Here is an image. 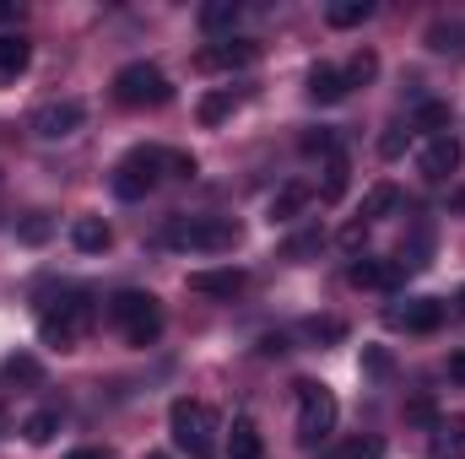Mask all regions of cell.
<instances>
[{"mask_svg": "<svg viewBox=\"0 0 465 459\" xmlns=\"http://www.w3.org/2000/svg\"><path fill=\"white\" fill-rule=\"evenodd\" d=\"M163 243L179 254H228L238 243V222L232 217H173L163 228Z\"/></svg>", "mask_w": 465, "mask_h": 459, "instance_id": "6da1fadb", "label": "cell"}, {"mask_svg": "<svg viewBox=\"0 0 465 459\" xmlns=\"http://www.w3.org/2000/svg\"><path fill=\"white\" fill-rule=\"evenodd\" d=\"M168 433H173V449H184L190 459H217V411L206 400H173Z\"/></svg>", "mask_w": 465, "mask_h": 459, "instance_id": "7a4b0ae2", "label": "cell"}, {"mask_svg": "<svg viewBox=\"0 0 465 459\" xmlns=\"http://www.w3.org/2000/svg\"><path fill=\"white\" fill-rule=\"evenodd\" d=\"M87 330H93V303H87V292H65V298H54V303L38 314V336H44V346H54V351H71Z\"/></svg>", "mask_w": 465, "mask_h": 459, "instance_id": "3957f363", "label": "cell"}, {"mask_svg": "<svg viewBox=\"0 0 465 459\" xmlns=\"http://www.w3.org/2000/svg\"><path fill=\"white\" fill-rule=\"evenodd\" d=\"M109 319H114V330L130 346H152L163 336V308H157V298H152V292H135V287L109 298Z\"/></svg>", "mask_w": 465, "mask_h": 459, "instance_id": "277c9868", "label": "cell"}, {"mask_svg": "<svg viewBox=\"0 0 465 459\" xmlns=\"http://www.w3.org/2000/svg\"><path fill=\"white\" fill-rule=\"evenodd\" d=\"M336 416H341L336 395H331L325 384H314V378H298V444H303V449L325 444V438L336 433Z\"/></svg>", "mask_w": 465, "mask_h": 459, "instance_id": "5b68a950", "label": "cell"}, {"mask_svg": "<svg viewBox=\"0 0 465 459\" xmlns=\"http://www.w3.org/2000/svg\"><path fill=\"white\" fill-rule=\"evenodd\" d=\"M163 168H168V151H163V146H135V151H124L119 168H114V195L119 200L152 195L157 179H163Z\"/></svg>", "mask_w": 465, "mask_h": 459, "instance_id": "8992f818", "label": "cell"}, {"mask_svg": "<svg viewBox=\"0 0 465 459\" xmlns=\"http://www.w3.org/2000/svg\"><path fill=\"white\" fill-rule=\"evenodd\" d=\"M114 98L124 109H163V103L173 98V87H168V76H163L157 65L135 60V65H124L114 76Z\"/></svg>", "mask_w": 465, "mask_h": 459, "instance_id": "52a82bcc", "label": "cell"}, {"mask_svg": "<svg viewBox=\"0 0 465 459\" xmlns=\"http://www.w3.org/2000/svg\"><path fill=\"white\" fill-rule=\"evenodd\" d=\"M82 124H87V109H82L76 98H54V103L33 109V135H38V141H65V135H76Z\"/></svg>", "mask_w": 465, "mask_h": 459, "instance_id": "ba28073f", "label": "cell"}, {"mask_svg": "<svg viewBox=\"0 0 465 459\" xmlns=\"http://www.w3.org/2000/svg\"><path fill=\"white\" fill-rule=\"evenodd\" d=\"M260 60V44L254 38H223V44H206L195 54V71H243Z\"/></svg>", "mask_w": 465, "mask_h": 459, "instance_id": "9c48e42d", "label": "cell"}, {"mask_svg": "<svg viewBox=\"0 0 465 459\" xmlns=\"http://www.w3.org/2000/svg\"><path fill=\"white\" fill-rule=\"evenodd\" d=\"M465 162V146L455 135H433L428 146H422V157H417V168H422V179H433V184H444V179H455Z\"/></svg>", "mask_w": 465, "mask_h": 459, "instance_id": "30bf717a", "label": "cell"}, {"mask_svg": "<svg viewBox=\"0 0 465 459\" xmlns=\"http://www.w3.org/2000/svg\"><path fill=\"white\" fill-rule=\"evenodd\" d=\"M249 287V276L238 270V265H217V270H190V292H201V298H238Z\"/></svg>", "mask_w": 465, "mask_h": 459, "instance_id": "8fae6325", "label": "cell"}, {"mask_svg": "<svg viewBox=\"0 0 465 459\" xmlns=\"http://www.w3.org/2000/svg\"><path fill=\"white\" fill-rule=\"evenodd\" d=\"M390 325H401V330H411V336H433V330L444 325V303H433V298H417V303L395 308V314H390Z\"/></svg>", "mask_w": 465, "mask_h": 459, "instance_id": "7c38bea8", "label": "cell"}, {"mask_svg": "<svg viewBox=\"0 0 465 459\" xmlns=\"http://www.w3.org/2000/svg\"><path fill=\"white\" fill-rule=\"evenodd\" d=\"M428 454L433 459H465V416H439V422H433Z\"/></svg>", "mask_w": 465, "mask_h": 459, "instance_id": "4fadbf2b", "label": "cell"}, {"mask_svg": "<svg viewBox=\"0 0 465 459\" xmlns=\"http://www.w3.org/2000/svg\"><path fill=\"white\" fill-rule=\"evenodd\" d=\"M238 16H243V5L238 0H212V5H201V27H206V38H232V27H238Z\"/></svg>", "mask_w": 465, "mask_h": 459, "instance_id": "5bb4252c", "label": "cell"}, {"mask_svg": "<svg viewBox=\"0 0 465 459\" xmlns=\"http://www.w3.org/2000/svg\"><path fill=\"white\" fill-rule=\"evenodd\" d=\"M309 200H314V184H303V179L282 184V190H276V200H271V222H292Z\"/></svg>", "mask_w": 465, "mask_h": 459, "instance_id": "9a60e30c", "label": "cell"}, {"mask_svg": "<svg viewBox=\"0 0 465 459\" xmlns=\"http://www.w3.org/2000/svg\"><path fill=\"white\" fill-rule=\"evenodd\" d=\"M33 60V44L22 33H0V82H16Z\"/></svg>", "mask_w": 465, "mask_h": 459, "instance_id": "2e32d148", "label": "cell"}, {"mask_svg": "<svg viewBox=\"0 0 465 459\" xmlns=\"http://www.w3.org/2000/svg\"><path fill=\"white\" fill-rule=\"evenodd\" d=\"M347 281L351 287H395L401 281V265H384V259H351V270H347Z\"/></svg>", "mask_w": 465, "mask_h": 459, "instance_id": "e0dca14e", "label": "cell"}, {"mask_svg": "<svg viewBox=\"0 0 465 459\" xmlns=\"http://www.w3.org/2000/svg\"><path fill=\"white\" fill-rule=\"evenodd\" d=\"M309 98H314V103H341V98H347V76H341L336 65H314V71H309Z\"/></svg>", "mask_w": 465, "mask_h": 459, "instance_id": "ac0fdd59", "label": "cell"}, {"mask_svg": "<svg viewBox=\"0 0 465 459\" xmlns=\"http://www.w3.org/2000/svg\"><path fill=\"white\" fill-rule=\"evenodd\" d=\"M109 238H114V232H109L104 217H76V228H71V243H76L82 254H104V249H109Z\"/></svg>", "mask_w": 465, "mask_h": 459, "instance_id": "d6986e66", "label": "cell"}, {"mask_svg": "<svg viewBox=\"0 0 465 459\" xmlns=\"http://www.w3.org/2000/svg\"><path fill=\"white\" fill-rule=\"evenodd\" d=\"M373 16V0H331L325 5V22L331 27H362Z\"/></svg>", "mask_w": 465, "mask_h": 459, "instance_id": "ffe728a7", "label": "cell"}, {"mask_svg": "<svg viewBox=\"0 0 465 459\" xmlns=\"http://www.w3.org/2000/svg\"><path fill=\"white\" fill-rule=\"evenodd\" d=\"M228 459H260V433H254V422H249V416H238V422H232Z\"/></svg>", "mask_w": 465, "mask_h": 459, "instance_id": "44dd1931", "label": "cell"}, {"mask_svg": "<svg viewBox=\"0 0 465 459\" xmlns=\"http://www.w3.org/2000/svg\"><path fill=\"white\" fill-rule=\"evenodd\" d=\"M395 184H373L368 195H362V211H357V222H379V217H390L395 211Z\"/></svg>", "mask_w": 465, "mask_h": 459, "instance_id": "7402d4cb", "label": "cell"}, {"mask_svg": "<svg viewBox=\"0 0 465 459\" xmlns=\"http://www.w3.org/2000/svg\"><path fill=\"white\" fill-rule=\"evenodd\" d=\"M428 49H439V54H465V27L460 22H433V27H428Z\"/></svg>", "mask_w": 465, "mask_h": 459, "instance_id": "603a6c76", "label": "cell"}, {"mask_svg": "<svg viewBox=\"0 0 465 459\" xmlns=\"http://www.w3.org/2000/svg\"><path fill=\"white\" fill-rule=\"evenodd\" d=\"M298 146H303V157H325V162H331V157H341V135H336V130H325V124H320V130H309Z\"/></svg>", "mask_w": 465, "mask_h": 459, "instance_id": "cb8c5ba5", "label": "cell"}, {"mask_svg": "<svg viewBox=\"0 0 465 459\" xmlns=\"http://www.w3.org/2000/svg\"><path fill=\"white\" fill-rule=\"evenodd\" d=\"M341 76H347V93H351V87H368V82L379 76V54H373V49H357V54H351V65L341 71Z\"/></svg>", "mask_w": 465, "mask_h": 459, "instance_id": "d4e9b609", "label": "cell"}, {"mask_svg": "<svg viewBox=\"0 0 465 459\" xmlns=\"http://www.w3.org/2000/svg\"><path fill=\"white\" fill-rule=\"evenodd\" d=\"M54 427H60V416H54V411H33V416L22 422V438H27V444H49V438H54Z\"/></svg>", "mask_w": 465, "mask_h": 459, "instance_id": "484cf974", "label": "cell"}, {"mask_svg": "<svg viewBox=\"0 0 465 459\" xmlns=\"http://www.w3.org/2000/svg\"><path fill=\"white\" fill-rule=\"evenodd\" d=\"M347 157H331V162H325V184H320V195H325V200H341V195H347Z\"/></svg>", "mask_w": 465, "mask_h": 459, "instance_id": "4316f807", "label": "cell"}, {"mask_svg": "<svg viewBox=\"0 0 465 459\" xmlns=\"http://www.w3.org/2000/svg\"><path fill=\"white\" fill-rule=\"evenodd\" d=\"M384 454V438H373V433H357L341 444V459H379Z\"/></svg>", "mask_w": 465, "mask_h": 459, "instance_id": "83f0119b", "label": "cell"}, {"mask_svg": "<svg viewBox=\"0 0 465 459\" xmlns=\"http://www.w3.org/2000/svg\"><path fill=\"white\" fill-rule=\"evenodd\" d=\"M444 124H450V103H422V109H417V124H411V130H433V135H450Z\"/></svg>", "mask_w": 465, "mask_h": 459, "instance_id": "f1b7e54d", "label": "cell"}, {"mask_svg": "<svg viewBox=\"0 0 465 459\" xmlns=\"http://www.w3.org/2000/svg\"><path fill=\"white\" fill-rule=\"evenodd\" d=\"M232 114V93H206L201 98V124H223Z\"/></svg>", "mask_w": 465, "mask_h": 459, "instance_id": "f546056e", "label": "cell"}, {"mask_svg": "<svg viewBox=\"0 0 465 459\" xmlns=\"http://www.w3.org/2000/svg\"><path fill=\"white\" fill-rule=\"evenodd\" d=\"M411 146V124H390L384 135H379V157H401Z\"/></svg>", "mask_w": 465, "mask_h": 459, "instance_id": "4dcf8cb0", "label": "cell"}, {"mask_svg": "<svg viewBox=\"0 0 465 459\" xmlns=\"http://www.w3.org/2000/svg\"><path fill=\"white\" fill-rule=\"evenodd\" d=\"M303 336H309V341H341V336H347V325H341V319H309V325H303Z\"/></svg>", "mask_w": 465, "mask_h": 459, "instance_id": "1f68e13d", "label": "cell"}, {"mask_svg": "<svg viewBox=\"0 0 465 459\" xmlns=\"http://www.w3.org/2000/svg\"><path fill=\"white\" fill-rule=\"evenodd\" d=\"M49 232H54V222H49V217H44V211H33V217H27V222H22V228H16V238H22V243H44V238H49Z\"/></svg>", "mask_w": 465, "mask_h": 459, "instance_id": "d6a6232c", "label": "cell"}, {"mask_svg": "<svg viewBox=\"0 0 465 459\" xmlns=\"http://www.w3.org/2000/svg\"><path fill=\"white\" fill-rule=\"evenodd\" d=\"M5 378H16V384H38V362H33V356H5Z\"/></svg>", "mask_w": 465, "mask_h": 459, "instance_id": "836d02e7", "label": "cell"}, {"mask_svg": "<svg viewBox=\"0 0 465 459\" xmlns=\"http://www.w3.org/2000/svg\"><path fill=\"white\" fill-rule=\"evenodd\" d=\"M362 243H368V222H357V217H351L347 228H341V249H347V254H357Z\"/></svg>", "mask_w": 465, "mask_h": 459, "instance_id": "e575fe53", "label": "cell"}, {"mask_svg": "<svg viewBox=\"0 0 465 459\" xmlns=\"http://www.w3.org/2000/svg\"><path fill=\"white\" fill-rule=\"evenodd\" d=\"M406 416H411V422H422V427H433V422H439V411H433V400H428V395H417V400L406 405Z\"/></svg>", "mask_w": 465, "mask_h": 459, "instance_id": "d590c367", "label": "cell"}, {"mask_svg": "<svg viewBox=\"0 0 465 459\" xmlns=\"http://www.w3.org/2000/svg\"><path fill=\"white\" fill-rule=\"evenodd\" d=\"M168 173L173 179H195V157L190 151H168Z\"/></svg>", "mask_w": 465, "mask_h": 459, "instance_id": "8d00e7d4", "label": "cell"}, {"mask_svg": "<svg viewBox=\"0 0 465 459\" xmlns=\"http://www.w3.org/2000/svg\"><path fill=\"white\" fill-rule=\"evenodd\" d=\"M362 367H368L373 378H384V373H390V351H379V346H368V351H362Z\"/></svg>", "mask_w": 465, "mask_h": 459, "instance_id": "74e56055", "label": "cell"}, {"mask_svg": "<svg viewBox=\"0 0 465 459\" xmlns=\"http://www.w3.org/2000/svg\"><path fill=\"white\" fill-rule=\"evenodd\" d=\"M314 249H320V232H303V238L287 243V259H303V254H314Z\"/></svg>", "mask_w": 465, "mask_h": 459, "instance_id": "f35d334b", "label": "cell"}, {"mask_svg": "<svg viewBox=\"0 0 465 459\" xmlns=\"http://www.w3.org/2000/svg\"><path fill=\"white\" fill-rule=\"evenodd\" d=\"M450 378H460V384H465V351H460V356H450Z\"/></svg>", "mask_w": 465, "mask_h": 459, "instance_id": "ab89813d", "label": "cell"}, {"mask_svg": "<svg viewBox=\"0 0 465 459\" xmlns=\"http://www.w3.org/2000/svg\"><path fill=\"white\" fill-rule=\"evenodd\" d=\"M65 459H109L104 449H76V454H65Z\"/></svg>", "mask_w": 465, "mask_h": 459, "instance_id": "60d3db41", "label": "cell"}, {"mask_svg": "<svg viewBox=\"0 0 465 459\" xmlns=\"http://www.w3.org/2000/svg\"><path fill=\"white\" fill-rule=\"evenodd\" d=\"M16 11H22V5H11V0H0V22H11Z\"/></svg>", "mask_w": 465, "mask_h": 459, "instance_id": "b9f144b4", "label": "cell"}, {"mask_svg": "<svg viewBox=\"0 0 465 459\" xmlns=\"http://www.w3.org/2000/svg\"><path fill=\"white\" fill-rule=\"evenodd\" d=\"M455 211H465V190H460V195H455Z\"/></svg>", "mask_w": 465, "mask_h": 459, "instance_id": "7bdbcfd3", "label": "cell"}, {"mask_svg": "<svg viewBox=\"0 0 465 459\" xmlns=\"http://www.w3.org/2000/svg\"><path fill=\"white\" fill-rule=\"evenodd\" d=\"M146 459H168V454H146Z\"/></svg>", "mask_w": 465, "mask_h": 459, "instance_id": "ee69618b", "label": "cell"}, {"mask_svg": "<svg viewBox=\"0 0 465 459\" xmlns=\"http://www.w3.org/2000/svg\"><path fill=\"white\" fill-rule=\"evenodd\" d=\"M460 314H465V292H460Z\"/></svg>", "mask_w": 465, "mask_h": 459, "instance_id": "f6af8a7d", "label": "cell"}, {"mask_svg": "<svg viewBox=\"0 0 465 459\" xmlns=\"http://www.w3.org/2000/svg\"><path fill=\"white\" fill-rule=\"evenodd\" d=\"M0 422H5V416H0Z\"/></svg>", "mask_w": 465, "mask_h": 459, "instance_id": "bcb514c9", "label": "cell"}]
</instances>
